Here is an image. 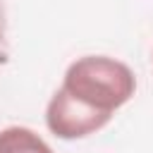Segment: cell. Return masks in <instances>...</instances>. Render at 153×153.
I'll list each match as a JSON object with an SVG mask.
<instances>
[{"label": "cell", "mask_w": 153, "mask_h": 153, "mask_svg": "<svg viewBox=\"0 0 153 153\" xmlns=\"http://www.w3.org/2000/svg\"><path fill=\"white\" fill-rule=\"evenodd\" d=\"M60 91L72 103L110 120L112 112L134 96L136 76L115 57L86 55L67 67Z\"/></svg>", "instance_id": "6da1fadb"}, {"label": "cell", "mask_w": 153, "mask_h": 153, "mask_svg": "<svg viewBox=\"0 0 153 153\" xmlns=\"http://www.w3.org/2000/svg\"><path fill=\"white\" fill-rule=\"evenodd\" d=\"M0 153H53V148L26 127H7L0 131Z\"/></svg>", "instance_id": "7a4b0ae2"}, {"label": "cell", "mask_w": 153, "mask_h": 153, "mask_svg": "<svg viewBox=\"0 0 153 153\" xmlns=\"http://www.w3.org/2000/svg\"><path fill=\"white\" fill-rule=\"evenodd\" d=\"M0 38H2V14H0Z\"/></svg>", "instance_id": "3957f363"}]
</instances>
